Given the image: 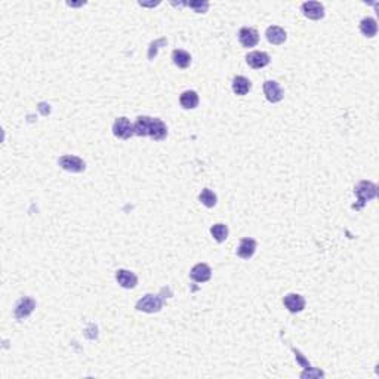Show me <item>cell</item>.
Masks as SVG:
<instances>
[{
  "instance_id": "9c48e42d",
  "label": "cell",
  "mask_w": 379,
  "mask_h": 379,
  "mask_svg": "<svg viewBox=\"0 0 379 379\" xmlns=\"http://www.w3.org/2000/svg\"><path fill=\"white\" fill-rule=\"evenodd\" d=\"M284 307L290 311V313H301L305 308V299L298 293H289L286 295L283 299Z\"/></svg>"
},
{
  "instance_id": "7a4b0ae2",
  "label": "cell",
  "mask_w": 379,
  "mask_h": 379,
  "mask_svg": "<svg viewBox=\"0 0 379 379\" xmlns=\"http://www.w3.org/2000/svg\"><path fill=\"white\" fill-rule=\"evenodd\" d=\"M376 190H378V187L373 182H369V181H361V182H359L356 185V188H354V193L359 197V205H354L353 208L359 210V209H361L366 205V202L375 199L376 197Z\"/></svg>"
},
{
  "instance_id": "ac0fdd59",
  "label": "cell",
  "mask_w": 379,
  "mask_h": 379,
  "mask_svg": "<svg viewBox=\"0 0 379 379\" xmlns=\"http://www.w3.org/2000/svg\"><path fill=\"white\" fill-rule=\"evenodd\" d=\"M172 59L175 62L176 67L179 68H187L190 64H191V55L185 51H181V49H175L173 54H172Z\"/></svg>"
},
{
  "instance_id": "5bb4252c",
  "label": "cell",
  "mask_w": 379,
  "mask_h": 379,
  "mask_svg": "<svg viewBox=\"0 0 379 379\" xmlns=\"http://www.w3.org/2000/svg\"><path fill=\"white\" fill-rule=\"evenodd\" d=\"M255 250H256V242H255L253 239L246 237V239H243V240L240 242L239 249H237V255H239L240 258H243V259H249V258L253 256Z\"/></svg>"
},
{
  "instance_id": "3957f363",
  "label": "cell",
  "mask_w": 379,
  "mask_h": 379,
  "mask_svg": "<svg viewBox=\"0 0 379 379\" xmlns=\"http://www.w3.org/2000/svg\"><path fill=\"white\" fill-rule=\"evenodd\" d=\"M163 307V298L159 295H145L136 302V310L144 313H157Z\"/></svg>"
},
{
  "instance_id": "6da1fadb",
  "label": "cell",
  "mask_w": 379,
  "mask_h": 379,
  "mask_svg": "<svg viewBox=\"0 0 379 379\" xmlns=\"http://www.w3.org/2000/svg\"><path fill=\"white\" fill-rule=\"evenodd\" d=\"M133 133L138 136H150L154 141H163L168 136V128L160 119L139 116L133 123Z\"/></svg>"
},
{
  "instance_id": "2e32d148",
  "label": "cell",
  "mask_w": 379,
  "mask_h": 379,
  "mask_svg": "<svg viewBox=\"0 0 379 379\" xmlns=\"http://www.w3.org/2000/svg\"><path fill=\"white\" fill-rule=\"evenodd\" d=\"M179 102L184 108L193 110L199 105V95L194 91H185L184 94L179 96Z\"/></svg>"
},
{
  "instance_id": "ba28073f",
  "label": "cell",
  "mask_w": 379,
  "mask_h": 379,
  "mask_svg": "<svg viewBox=\"0 0 379 379\" xmlns=\"http://www.w3.org/2000/svg\"><path fill=\"white\" fill-rule=\"evenodd\" d=\"M264 94L270 102H279L283 99V91L280 85L274 80H268L264 83Z\"/></svg>"
},
{
  "instance_id": "d6986e66",
  "label": "cell",
  "mask_w": 379,
  "mask_h": 379,
  "mask_svg": "<svg viewBox=\"0 0 379 379\" xmlns=\"http://www.w3.org/2000/svg\"><path fill=\"white\" fill-rule=\"evenodd\" d=\"M360 31L366 37H373L378 33V24L373 18H364L360 22Z\"/></svg>"
},
{
  "instance_id": "7c38bea8",
  "label": "cell",
  "mask_w": 379,
  "mask_h": 379,
  "mask_svg": "<svg viewBox=\"0 0 379 379\" xmlns=\"http://www.w3.org/2000/svg\"><path fill=\"white\" fill-rule=\"evenodd\" d=\"M212 276V270L208 264H197V266L193 267L191 270V279L194 282H199V283H205L208 282Z\"/></svg>"
},
{
  "instance_id": "52a82bcc",
  "label": "cell",
  "mask_w": 379,
  "mask_h": 379,
  "mask_svg": "<svg viewBox=\"0 0 379 379\" xmlns=\"http://www.w3.org/2000/svg\"><path fill=\"white\" fill-rule=\"evenodd\" d=\"M302 12L307 18L317 21L324 17V6L319 2H305L302 5Z\"/></svg>"
},
{
  "instance_id": "8fae6325",
  "label": "cell",
  "mask_w": 379,
  "mask_h": 379,
  "mask_svg": "<svg viewBox=\"0 0 379 379\" xmlns=\"http://www.w3.org/2000/svg\"><path fill=\"white\" fill-rule=\"evenodd\" d=\"M116 279H117L119 284L125 289H133L138 283V277L133 274L132 271H128V270H119L116 273Z\"/></svg>"
},
{
  "instance_id": "603a6c76",
  "label": "cell",
  "mask_w": 379,
  "mask_h": 379,
  "mask_svg": "<svg viewBox=\"0 0 379 379\" xmlns=\"http://www.w3.org/2000/svg\"><path fill=\"white\" fill-rule=\"evenodd\" d=\"M165 43H166V39H160V40H157V42L151 43V46H150V52H148V58L153 59V58L156 57V54H157V46H159V45H165Z\"/></svg>"
},
{
  "instance_id": "ffe728a7",
  "label": "cell",
  "mask_w": 379,
  "mask_h": 379,
  "mask_svg": "<svg viewBox=\"0 0 379 379\" xmlns=\"http://www.w3.org/2000/svg\"><path fill=\"white\" fill-rule=\"evenodd\" d=\"M210 234L213 236V239L218 243H222L228 237V227L224 224H215L213 227L210 228Z\"/></svg>"
},
{
  "instance_id": "44dd1931",
  "label": "cell",
  "mask_w": 379,
  "mask_h": 379,
  "mask_svg": "<svg viewBox=\"0 0 379 379\" xmlns=\"http://www.w3.org/2000/svg\"><path fill=\"white\" fill-rule=\"evenodd\" d=\"M200 202L206 206V208H213L216 205V194L209 188L202 190L200 196H199Z\"/></svg>"
},
{
  "instance_id": "4fadbf2b",
  "label": "cell",
  "mask_w": 379,
  "mask_h": 379,
  "mask_svg": "<svg viewBox=\"0 0 379 379\" xmlns=\"http://www.w3.org/2000/svg\"><path fill=\"white\" fill-rule=\"evenodd\" d=\"M246 61L252 68H264L270 64V57L266 52H250Z\"/></svg>"
},
{
  "instance_id": "9a60e30c",
  "label": "cell",
  "mask_w": 379,
  "mask_h": 379,
  "mask_svg": "<svg viewBox=\"0 0 379 379\" xmlns=\"http://www.w3.org/2000/svg\"><path fill=\"white\" fill-rule=\"evenodd\" d=\"M267 40L273 45H282L286 42V31H284L282 27H277V25H273L267 30Z\"/></svg>"
},
{
  "instance_id": "8992f818",
  "label": "cell",
  "mask_w": 379,
  "mask_h": 379,
  "mask_svg": "<svg viewBox=\"0 0 379 379\" xmlns=\"http://www.w3.org/2000/svg\"><path fill=\"white\" fill-rule=\"evenodd\" d=\"M36 308V302L31 298H22L19 299L18 304L15 305V319L17 320H24L27 319Z\"/></svg>"
},
{
  "instance_id": "7402d4cb",
  "label": "cell",
  "mask_w": 379,
  "mask_h": 379,
  "mask_svg": "<svg viewBox=\"0 0 379 379\" xmlns=\"http://www.w3.org/2000/svg\"><path fill=\"white\" fill-rule=\"evenodd\" d=\"M181 5H184V6H188V8H193L196 12H206L209 8V3L208 2H190V3H181Z\"/></svg>"
},
{
  "instance_id": "5b68a950",
  "label": "cell",
  "mask_w": 379,
  "mask_h": 379,
  "mask_svg": "<svg viewBox=\"0 0 379 379\" xmlns=\"http://www.w3.org/2000/svg\"><path fill=\"white\" fill-rule=\"evenodd\" d=\"M58 163H59V166L64 169V171H68V172H82L85 171V168H86V165H85V162L80 159V157H77V156H62L59 160H58Z\"/></svg>"
},
{
  "instance_id": "e0dca14e",
  "label": "cell",
  "mask_w": 379,
  "mask_h": 379,
  "mask_svg": "<svg viewBox=\"0 0 379 379\" xmlns=\"http://www.w3.org/2000/svg\"><path fill=\"white\" fill-rule=\"evenodd\" d=\"M252 85L249 82V79L243 76H237L234 77L233 80V91L236 95H246L249 91H250Z\"/></svg>"
},
{
  "instance_id": "277c9868",
  "label": "cell",
  "mask_w": 379,
  "mask_h": 379,
  "mask_svg": "<svg viewBox=\"0 0 379 379\" xmlns=\"http://www.w3.org/2000/svg\"><path fill=\"white\" fill-rule=\"evenodd\" d=\"M113 133L117 136V138H122V139H129L133 133V125L129 122V119L126 117H119L116 119L113 125Z\"/></svg>"
},
{
  "instance_id": "30bf717a",
  "label": "cell",
  "mask_w": 379,
  "mask_h": 379,
  "mask_svg": "<svg viewBox=\"0 0 379 379\" xmlns=\"http://www.w3.org/2000/svg\"><path fill=\"white\" fill-rule=\"evenodd\" d=\"M239 40L245 48H253L259 42V34L255 28H242L239 33Z\"/></svg>"
}]
</instances>
